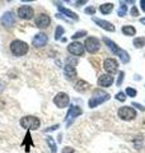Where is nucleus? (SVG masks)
<instances>
[{
    "label": "nucleus",
    "mask_w": 145,
    "mask_h": 153,
    "mask_svg": "<svg viewBox=\"0 0 145 153\" xmlns=\"http://www.w3.org/2000/svg\"><path fill=\"white\" fill-rule=\"evenodd\" d=\"M103 42L106 44V46L108 47V49L113 52L115 55H117L120 57V60L122 61L124 64H127L129 61H130V55H129V52L127 51H125L122 49H120V47L115 44V42L111 40V38H107V37H103Z\"/></svg>",
    "instance_id": "f257e3e1"
},
{
    "label": "nucleus",
    "mask_w": 145,
    "mask_h": 153,
    "mask_svg": "<svg viewBox=\"0 0 145 153\" xmlns=\"http://www.w3.org/2000/svg\"><path fill=\"white\" fill-rule=\"evenodd\" d=\"M109 97H111V96L107 92H104V91H102V89H95L94 92H93V94H92V97L89 98L88 105H89L90 108H94V107L98 106V105L103 103L106 101H108Z\"/></svg>",
    "instance_id": "f03ea898"
},
{
    "label": "nucleus",
    "mask_w": 145,
    "mask_h": 153,
    "mask_svg": "<svg viewBox=\"0 0 145 153\" xmlns=\"http://www.w3.org/2000/svg\"><path fill=\"white\" fill-rule=\"evenodd\" d=\"M28 49H30V46H28L26 42L22 41V40H14V41H12V44H10V52L14 56L26 55L28 52Z\"/></svg>",
    "instance_id": "7ed1b4c3"
},
{
    "label": "nucleus",
    "mask_w": 145,
    "mask_h": 153,
    "mask_svg": "<svg viewBox=\"0 0 145 153\" xmlns=\"http://www.w3.org/2000/svg\"><path fill=\"white\" fill-rule=\"evenodd\" d=\"M21 126L27 129V130H37L41 125L40 119L36 116H32V115H28V116H24L21 119Z\"/></svg>",
    "instance_id": "20e7f679"
},
{
    "label": "nucleus",
    "mask_w": 145,
    "mask_h": 153,
    "mask_svg": "<svg viewBox=\"0 0 145 153\" xmlns=\"http://www.w3.org/2000/svg\"><path fill=\"white\" fill-rule=\"evenodd\" d=\"M118 117H121L122 120L125 121H130V120H134L136 117V111L132 108V107H129V106H122L118 108Z\"/></svg>",
    "instance_id": "39448f33"
},
{
    "label": "nucleus",
    "mask_w": 145,
    "mask_h": 153,
    "mask_svg": "<svg viewBox=\"0 0 145 153\" xmlns=\"http://www.w3.org/2000/svg\"><path fill=\"white\" fill-rule=\"evenodd\" d=\"M84 47L87 49V51L90 52V54H95V52L99 50V47H101L99 40L98 38H95V37H87L85 42H84Z\"/></svg>",
    "instance_id": "423d86ee"
},
{
    "label": "nucleus",
    "mask_w": 145,
    "mask_h": 153,
    "mask_svg": "<svg viewBox=\"0 0 145 153\" xmlns=\"http://www.w3.org/2000/svg\"><path fill=\"white\" fill-rule=\"evenodd\" d=\"M69 102H70L69 94L65 92H59L54 97V103L56 105V107H59V108H65L67 105H69Z\"/></svg>",
    "instance_id": "0eeeda50"
},
{
    "label": "nucleus",
    "mask_w": 145,
    "mask_h": 153,
    "mask_svg": "<svg viewBox=\"0 0 145 153\" xmlns=\"http://www.w3.org/2000/svg\"><path fill=\"white\" fill-rule=\"evenodd\" d=\"M17 13H18L19 18L27 19V21L32 19L33 16H35V10H33V8L31 5H22V7H19Z\"/></svg>",
    "instance_id": "6e6552de"
},
{
    "label": "nucleus",
    "mask_w": 145,
    "mask_h": 153,
    "mask_svg": "<svg viewBox=\"0 0 145 153\" xmlns=\"http://www.w3.org/2000/svg\"><path fill=\"white\" fill-rule=\"evenodd\" d=\"M103 69L107 71V74H113L117 71L118 69V63H117V60L113 59V57H108V59H106L103 61Z\"/></svg>",
    "instance_id": "1a4fd4ad"
},
{
    "label": "nucleus",
    "mask_w": 145,
    "mask_h": 153,
    "mask_svg": "<svg viewBox=\"0 0 145 153\" xmlns=\"http://www.w3.org/2000/svg\"><path fill=\"white\" fill-rule=\"evenodd\" d=\"M83 114V110H81L79 106H71L69 108V111H67L66 114V117H65V120H66V126H69L70 124L72 123V120H74L75 117H78L79 115Z\"/></svg>",
    "instance_id": "9d476101"
},
{
    "label": "nucleus",
    "mask_w": 145,
    "mask_h": 153,
    "mask_svg": "<svg viewBox=\"0 0 145 153\" xmlns=\"http://www.w3.org/2000/svg\"><path fill=\"white\" fill-rule=\"evenodd\" d=\"M51 23V18L45 13H40L35 19V25L38 28H47Z\"/></svg>",
    "instance_id": "9b49d317"
},
{
    "label": "nucleus",
    "mask_w": 145,
    "mask_h": 153,
    "mask_svg": "<svg viewBox=\"0 0 145 153\" xmlns=\"http://www.w3.org/2000/svg\"><path fill=\"white\" fill-rule=\"evenodd\" d=\"M67 51L70 52L71 55H74V56H81L84 54V46L80 44V42H71V44L67 46Z\"/></svg>",
    "instance_id": "f8f14e48"
},
{
    "label": "nucleus",
    "mask_w": 145,
    "mask_h": 153,
    "mask_svg": "<svg viewBox=\"0 0 145 153\" xmlns=\"http://www.w3.org/2000/svg\"><path fill=\"white\" fill-rule=\"evenodd\" d=\"M48 42V37L46 33H43V32H40V33H37V35L33 37V40H32V46H35V47H43Z\"/></svg>",
    "instance_id": "ddd939ff"
},
{
    "label": "nucleus",
    "mask_w": 145,
    "mask_h": 153,
    "mask_svg": "<svg viewBox=\"0 0 145 153\" xmlns=\"http://www.w3.org/2000/svg\"><path fill=\"white\" fill-rule=\"evenodd\" d=\"M14 23H16V16L12 13V12H7L3 14L1 17V25L7 28H10L14 26Z\"/></svg>",
    "instance_id": "4468645a"
},
{
    "label": "nucleus",
    "mask_w": 145,
    "mask_h": 153,
    "mask_svg": "<svg viewBox=\"0 0 145 153\" xmlns=\"http://www.w3.org/2000/svg\"><path fill=\"white\" fill-rule=\"evenodd\" d=\"M92 19H93V22L97 26H99L101 28H103V30H106V31H108V32H115L116 31L115 26L111 22H107V21H104V19H99V18H95V17H93Z\"/></svg>",
    "instance_id": "2eb2a0df"
},
{
    "label": "nucleus",
    "mask_w": 145,
    "mask_h": 153,
    "mask_svg": "<svg viewBox=\"0 0 145 153\" xmlns=\"http://www.w3.org/2000/svg\"><path fill=\"white\" fill-rule=\"evenodd\" d=\"M113 83V76L109 74H102L98 78V85L99 87H109Z\"/></svg>",
    "instance_id": "dca6fc26"
},
{
    "label": "nucleus",
    "mask_w": 145,
    "mask_h": 153,
    "mask_svg": "<svg viewBox=\"0 0 145 153\" xmlns=\"http://www.w3.org/2000/svg\"><path fill=\"white\" fill-rule=\"evenodd\" d=\"M89 87H90V84L88 82H85V80H83V79H79V80H76L74 88H75L76 92L84 93V92H87V91L89 89Z\"/></svg>",
    "instance_id": "f3484780"
},
{
    "label": "nucleus",
    "mask_w": 145,
    "mask_h": 153,
    "mask_svg": "<svg viewBox=\"0 0 145 153\" xmlns=\"http://www.w3.org/2000/svg\"><path fill=\"white\" fill-rule=\"evenodd\" d=\"M64 73H65V76L69 80H74L76 78V69H75V66H71L69 64H66L65 68H64Z\"/></svg>",
    "instance_id": "a211bd4d"
},
{
    "label": "nucleus",
    "mask_w": 145,
    "mask_h": 153,
    "mask_svg": "<svg viewBox=\"0 0 145 153\" xmlns=\"http://www.w3.org/2000/svg\"><path fill=\"white\" fill-rule=\"evenodd\" d=\"M56 5H57V8H59L60 13L65 14L66 17H69V18H71V19H74V21H78V19H79V17L76 16V14H75L74 12H71L70 9H66V8H64V7H62L61 4H60V3H56Z\"/></svg>",
    "instance_id": "6ab92c4d"
},
{
    "label": "nucleus",
    "mask_w": 145,
    "mask_h": 153,
    "mask_svg": "<svg viewBox=\"0 0 145 153\" xmlns=\"http://www.w3.org/2000/svg\"><path fill=\"white\" fill-rule=\"evenodd\" d=\"M113 9V4L112 3H104L102 4V5L99 7V12L102 14H109L111 12H112Z\"/></svg>",
    "instance_id": "aec40b11"
},
{
    "label": "nucleus",
    "mask_w": 145,
    "mask_h": 153,
    "mask_svg": "<svg viewBox=\"0 0 145 153\" xmlns=\"http://www.w3.org/2000/svg\"><path fill=\"white\" fill-rule=\"evenodd\" d=\"M122 33L125 36H135L136 30H135L134 26H124L122 27Z\"/></svg>",
    "instance_id": "412c9836"
},
{
    "label": "nucleus",
    "mask_w": 145,
    "mask_h": 153,
    "mask_svg": "<svg viewBox=\"0 0 145 153\" xmlns=\"http://www.w3.org/2000/svg\"><path fill=\"white\" fill-rule=\"evenodd\" d=\"M117 14L120 17H125L127 14V5H126V3L125 1H121L120 3V8H118V10H117Z\"/></svg>",
    "instance_id": "4be33fe9"
},
{
    "label": "nucleus",
    "mask_w": 145,
    "mask_h": 153,
    "mask_svg": "<svg viewBox=\"0 0 145 153\" xmlns=\"http://www.w3.org/2000/svg\"><path fill=\"white\" fill-rule=\"evenodd\" d=\"M46 142H47L48 147H50L51 153H56L57 148H56V142L54 140V138H52V137H47V138H46Z\"/></svg>",
    "instance_id": "5701e85b"
},
{
    "label": "nucleus",
    "mask_w": 145,
    "mask_h": 153,
    "mask_svg": "<svg viewBox=\"0 0 145 153\" xmlns=\"http://www.w3.org/2000/svg\"><path fill=\"white\" fill-rule=\"evenodd\" d=\"M134 46L136 47V49H141V47L145 46V37H136L134 40Z\"/></svg>",
    "instance_id": "b1692460"
},
{
    "label": "nucleus",
    "mask_w": 145,
    "mask_h": 153,
    "mask_svg": "<svg viewBox=\"0 0 145 153\" xmlns=\"http://www.w3.org/2000/svg\"><path fill=\"white\" fill-rule=\"evenodd\" d=\"M64 28H62L61 26H57L56 27V30H55V40H60L61 36L64 35Z\"/></svg>",
    "instance_id": "393cba45"
},
{
    "label": "nucleus",
    "mask_w": 145,
    "mask_h": 153,
    "mask_svg": "<svg viewBox=\"0 0 145 153\" xmlns=\"http://www.w3.org/2000/svg\"><path fill=\"white\" fill-rule=\"evenodd\" d=\"M66 64H69V65H71V66H75L76 64H78V60L75 59V57H72V56H69L66 59Z\"/></svg>",
    "instance_id": "a878e982"
},
{
    "label": "nucleus",
    "mask_w": 145,
    "mask_h": 153,
    "mask_svg": "<svg viewBox=\"0 0 145 153\" xmlns=\"http://www.w3.org/2000/svg\"><path fill=\"white\" fill-rule=\"evenodd\" d=\"M136 89H134V88H131V87H127L126 88V94L129 96V97H135L136 96Z\"/></svg>",
    "instance_id": "bb28decb"
},
{
    "label": "nucleus",
    "mask_w": 145,
    "mask_h": 153,
    "mask_svg": "<svg viewBox=\"0 0 145 153\" xmlns=\"http://www.w3.org/2000/svg\"><path fill=\"white\" fill-rule=\"evenodd\" d=\"M83 36H87V31H79V32L74 33V35H72V40H76V38H80Z\"/></svg>",
    "instance_id": "cd10ccee"
},
{
    "label": "nucleus",
    "mask_w": 145,
    "mask_h": 153,
    "mask_svg": "<svg viewBox=\"0 0 145 153\" xmlns=\"http://www.w3.org/2000/svg\"><path fill=\"white\" fill-rule=\"evenodd\" d=\"M116 100L120 102H124L125 100H126V94H125L124 92H118L117 94H116Z\"/></svg>",
    "instance_id": "c85d7f7f"
},
{
    "label": "nucleus",
    "mask_w": 145,
    "mask_h": 153,
    "mask_svg": "<svg viewBox=\"0 0 145 153\" xmlns=\"http://www.w3.org/2000/svg\"><path fill=\"white\" fill-rule=\"evenodd\" d=\"M95 10H97L95 7H87L85 8V13L87 14H90V16H93V14L95 13Z\"/></svg>",
    "instance_id": "c756f323"
},
{
    "label": "nucleus",
    "mask_w": 145,
    "mask_h": 153,
    "mask_svg": "<svg viewBox=\"0 0 145 153\" xmlns=\"http://www.w3.org/2000/svg\"><path fill=\"white\" fill-rule=\"evenodd\" d=\"M60 128V125L59 124H56V125H52V126H50V128H47V129H45V133H48V131H54V130H57V129Z\"/></svg>",
    "instance_id": "7c9ffc66"
},
{
    "label": "nucleus",
    "mask_w": 145,
    "mask_h": 153,
    "mask_svg": "<svg viewBox=\"0 0 145 153\" xmlns=\"http://www.w3.org/2000/svg\"><path fill=\"white\" fill-rule=\"evenodd\" d=\"M130 14H131L132 17H138V16H139L138 8H136V7H132V8H131V10H130Z\"/></svg>",
    "instance_id": "2f4dec72"
},
{
    "label": "nucleus",
    "mask_w": 145,
    "mask_h": 153,
    "mask_svg": "<svg viewBox=\"0 0 145 153\" xmlns=\"http://www.w3.org/2000/svg\"><path fill=\"white\" fill-rule=\"evenodd\" d=\"M124 75H125L124 71H120V75H118V79H117V85H121V83H122V80H124Z\"/></svg>",
    "instance_id": "473e14b6"
},
{
    "label": "nucleus",
    "mask_w": 145,
    "mask_h": 153,
    "mask_svg": "<svg viewBox=\"0 0 145 153\" xmlns=\"http://www.w3.org/2000/svg\"><path fill=\"white\" fill-rule=\"evenodd\" d=\"M62 153H75V151H74V148H71V147H65L64 149H62Z\"/></svg>",
    "instance_id": "72a5a7b5"
},
{
    "label": "nucleus",
    "mask_w": 145,
    "mask_h": 153,
    "mask_svg": "<svg viewBox=\"0 0 145 153\" xmlns=\"http://www.w3.org/2000/svg\"><path fill=\"white\" fill-rule=\"evenodd\" d=\"M132 106H134V107H138V108L140 110V111H145V107H144V106H141V105H140V103L132 102Z\"/></svg>",
    "instance_id": "f704fd0d"
},
{
    "label": "nucleus",
    "mask_w": 145,
    "mask_h": 153,
    "mask_svg": "<svg viewBox=\"0 0 145 153\" xmlns=\"http://www.w3.org/2000/svg\"><path fill=\"white\" fill-rule=\"evenodd\" d=\"M140 5H141V9L145 12V0H141V1H140Z\"/></svg>",
    "instance_id": "c9c22d12"
},
{
    "label": "nucleus",
    "mask_w": 145,
    "mask_h": 153,
    "mask_svg": "<svg viewBox=\"0 0 145 153\" xmlns=\"http://www.w3.org/2000/svg\"><path fill=\"white\" fill-rule=\"evenodd\" d=\"M75 4L79 7V5H83V4H87V1H85V0H81V1H76Z\"/></svg>",
    "instance_id": "e433bc0d"
},
{
    "label": "nucleus",
    "mask_w": 145,
    "mask_h": 153,
    "mask_svg": "<svg viewBox=\"0 0 145 153\" xmlns=\"http://www.w3.org/2000/svg\"><path fill=\"white\" fill-rule=\"evenodd\" d=\"M3 89H4V83H3V82H0V92H1Z\"/></svg>",
    "instance_id": "4c0bfd02"
},
{
    "label": "nucleus",
    "mask_w": 145,
    "mask_h": 153,
    "mask_svg": "<svg viewBox=\"0 0 145 153\" xmlns=\"http://www.w3.org/2000/svg\"><path fill=\"white\" fill-rule=\"evenodd\" d=\"M140 22H141L143 25H145V18H141V19H140Z\"/></svg>",
    "instance_id": "58836bf2"
}]
</instances>
